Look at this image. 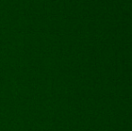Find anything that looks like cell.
I'll return each mask as SVG.
<instances>
[]
</instances>
